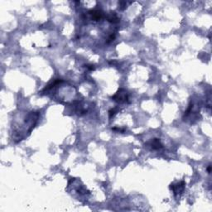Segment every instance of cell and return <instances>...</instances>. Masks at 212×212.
I'll return each mask as SVG.
<instances>
[{"label": "cell", "instance_id": "cell-1", "mask_svg": "<svg viewBox=\"0 0 212 212\" xmlns=\"http://www.w3.org/2000/svg\"><path fill=\"white\" fill-rule=\"evenodd\" d=\"M112 99L118 103H128L129 96L126 90L120 89L114 96H112Z\"/></svg>", "mask_w": 212, "mask_h": 212}, {"label": "cell", "instance_id": "cell-2", "mask_svg": "<svg viewBox=\"0 0 212 212\" xmlns=\"http://www.w3.org/2000/svg\"><path fill=\"white\" fill-rule=\"evenodd\" d=\"M186 183L184 181H179L177 183H172L170 185V189L173 191V193L177 196H180L181 194L182 193L184 189H185Z\"/></svg>", "mask_w": 212, "mask_h": 212}, {"label": "cell", "instance_id": "cell-3", "mask_svg": "<svg viewBox=\"0 0 212 212\" xmlns=\"http://www.w3.org/2000/svg\"><path fill=\"white\" fill-rule=\"evenodd\" d=\"M148 145L149 147H150V149L152 150H159L163 148V145H162V142L159 138H153L152 139L149 143H148Z\"/></svg>", "mask_w": 212, "mask_h": 212}, {"label": "cell", "instance_id": "cell-4", "mask_svg": "<svg viewBox=\"0 0 212 212\" xmlns=\"http://www.w3.org/2000/svg\"><path fill=\"white\" fill-rule=\"evenodd\" d=\"M88 14L90 16V18L94 21H99L104 18V13L101 10H90L88 12Z\"/></svg>", "mask_w": 212, "mask_h": 212}, {"label": "cell", "instance_id": "cell-5", "mask_svg": "<svg viewBox=\"0 0 212 212\" xmlns=\"http://www.w3.org/2000/svg\"><path fill=\"white\" fill-rule=\"evenodd\" d=\"M107 20L109 22H111V23H118L119 22V17L117 16V14L114 12V13H109L108 17H107Z\"/></svg>", "mask_w": 212, "mask_h": 212}, {"label": "cell", "instance_id": "cell-6", "mask_svg": "<svg viewBox=\"0 0 212 212\" xmlns=\"http://www.w3.org/2000/svg\"><path fill=\"white\" fill-rule=\"evenodd\" d=\"M109 118L111 119L112 117H114V115L116 114V110H115V109H111L109 111Z\"/></svg>", "mask_w": 212, "mask_h": 212}, {"label": "cell", "instance_id": "cell-7", "mask_svg": "<svg viewBox=\"0 0 212 212\" xmlns=\"http://www.w3.org/2000/svg\"><path fill=\"white\" fill-rule=\"evenodd\" d=\"M85 67H86V69L90 70V71H94L95 70V66H92V65H87V66H85Z\"/></svg>", "mask_w": 212, "mask_h": 212}, {"label": "cell", "instance_id": "cell-8", "mask_svg": "<svg viewBox=\"0 0 212 212\" xmlns=\"http://www.w3.org/2000/svg\"><path fill=\"white\" fill-rule=\"evenodd\" d=\"M207 171H208V172H209V173H210V167H208V169H207Z\"/></svg>", "mask_w": 212, "mask_h": 212}]
</instances>
